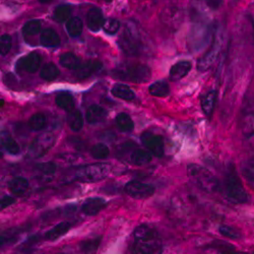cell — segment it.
Returning a JSON list of instances; mask_svg holds the SVG:
<instances>
[{
  "mask_svg": "<svg viewBox=\"0 0 254 254\" xmlns=\"http://www.w3.org/2000/svg\"><path fill=\"white\" fill-rule=\"evenodd\" d=\"M41 44L45 47H57L60 44V38L58 34L52 29H46L41 34Z\"/></svg>",
  "mask_w": 254,
  "mask_h": 254,
  "instance_id": "21",
  "label": "cell"
},
{
  "mask_svg": "<svg viewBox=\"0 0 254 254\" xmlns=\"http://www.w3.org/2000/svg\"><path fill=\"white\" fill-rule=\"evenodd\" d=\"M135 143L131 141H127L119 145L118 147V153L119 155H126L127 153H132L135 150Z\"/></svg>",
  "mask_w": 254,
  "mask_h": 254,
  "instance_id": "45",
  "label": "cell"
},
{
  "mask_svg": "<svg viewBox=\"0 0 254 254\" xmlns=\"http://www.w3.org/2000/svg\"><path fill=\"white\" fill-rule=\"evenodd\" d=\"M100 244H101V238L100 237L93 238V239H88V240H84L83 242L80 243V249L84 253H92V252H95L98 249Z\"/></svg>",
  "mask_w": 254,
  "mask_h": 254,
  "instance_id": "37",
  "label": "cell"
},
{
  "mask_svg": "<svg viewBox=\"0 0 254 254\" xmlns=\"http://www.w3.org/2000/svg\"><path fill=\"white\" fill-rule=\"evenodd\" d=\"M70 228H71L70 222H61L46 233L45 239L48 241H55L61 236L66 234V233L70 230Z\"/></svg>",
  "mask_w": 254,
  "mask_h": 254,
  "instance_id": "18",
  "label": "cell"
},
{
  "mask_svg": "<svg viewBox=\"0 0 254 254\" xmlns=\"http://www.w3.org/2000/svg\"><path fill=\"white\" fill-rule=\"evenodd\" d=\"M0 142L3 145L4 149L10 154V155H17L20 152V147L18 143L15 141L12 136L6 132L2 131L0 132Z\"/></svg>",
  "mask_w": 254,
  "mask_h": 254,
  "instance_id": "22",
  "label": "cell"
},
{
  "mask_svg": "<svg viewBox=\"0 0 254 254\" xmlns=\"http://www.w3.org/2000/svg\"><path fill=\"white\" fill-rule=\"evenodd\" d=\"M217 101V92L209 91L201 98V108L203 113L206 116H211L215 109V105Z\"/></svg>",
  "mask_w": 254,
  "mask_h": 254,
  "instance_id": "20",
  "label": "cell"
},
{
  "mask_svg": "<svg viewBox=\"0 0 254 254\" xmlns=\"http://www.w3.org/2000/svg\"><path fill=\"white\" fill-rule=\"evenodd\" d=\"M110 155L109 147L104 143H97L92 146L91 156L96 160H104Z\"/></svg>",
  "mask_w": 254,
  "mask_h": 254,
  "instance_id": "33",
  "label": "cell"
},
{
  "mask_svg": "<svg viewBox=\"0 0 254 254\" xmlns=\"http://www.w3.org/2000/svg\"><path fill=\"white\" fill-rule=\"evenodd\" d=\"M59 69L53 63H47L41 69V77L45 80H54L59 76Z\"/></svg>",
  "mask_w": 254,
  "mask_h": 254,
  "instance_id": "34",
  "label": "cell"
},
{
  "mask_svg": "<svg viewBox=\"0 0 254 254\" xmlns=\"http://www.w3.org/2000/svg\"><path fill=\"white\" fill-rule=\"evenodd\" d=\"M47 125V117L44 113H36L29 120L30 128L34 131L43 130Z\"/></svg>",
  "mask_w": 254,
  "mask_h": 254,
  "instance_id": "29",
  "label": "cell"
},
{
  "mask_svg": "<svg viewBox=\"0 0 254 254\" xmlns=\"http://www.w3.org/2000/svg\"><path fill=\"white\" fill-rule=\"evenodd\" d=\"M150 94L154 97H166L168 96L169 92H170V87L165 81H157L153 83L149 89Z\"/></svg>",
  "mask_w": 254,
  "mask_h": 254,
  "instance_id": "32",
  "label": "cell"
},
{
  "mask_svg": "<svg viewBox=\"0 0 254 254\" xmlns=\"http://www.w3.org/2000/svg\"><path fill=\"white\" fill-rule=\"evenodd\" d=\"M188 176L191 178V180L202 190L209 193L217 192L220 189V182L216 178V176L210 173L207 169L191 164L187 168Z\"/></svg>",
  "mask_w": 254,
  "mask_h": 254,
  "instance_id": "4",
  "label": "cell"
},
{
  "mask_svg": "<svg viewBox=\"0 0 254 254\" xmlns=\"http://www.w3.org/2000/svg\"><path fill=\"white\" fill-rule=\"evenodd\" d=\"M106 1H107V2H111V1H112V0H106Z\"/></svg>",
  "mask_w": 254,
  "mask_h": 254,
  "instance_id": "51",
  "label": "cell"
},
{
  "mask_svg": "<svg viewBox=\"0 0 254 254\" xmlns=\"http://www.w3.org/2000/svg\"><path fill=\"white\" fill-rule=\"evenodd\" d=\"M56 138L52 132H44L37 136L32 142L29 149V157L32 159H39L46 155L55 144Z\"/></svg>",
  "mask_w": 254,
  "mask_h": 254,
  "instance_id": "7",
  "label": "cell"
},
{
  "mask_svg": "<svg viewBox=\"0 0 254 254\" xmlns=\"http://www.w3.org/2000/svg\"><path fill=\"white\" fill-rule=\"evenodd\" d=\"M219 231L223 236L231 238V239H238L240 237L239 231L236 230L235 228L230 227V226H221Z\"/></svg>",
  "mask_w": 254,
  "mask_h": 254,
  "instance_id": "42",
  "label": "cell"
},
{
  "mask_svg": "<svg viewBox=\"0 0 254 254\" xmlns=\"http://www.w3.org/2000/svg\"><path fill=\"white\" fill-rule=\"evenodd\" d=\"M163 244L157 230L140 225L134 230L132 254H162Z\"/></svg>",
  "mask_w": 254,
  "mask_h": 254,
  "instance_id": "1",
  "label": "cell"
},
{
  "mask_svg": "<svg viewBox=\"0 0 254 254\" xmlns=\"http://www.w3.org/2000/svg\"><path fill=\"white\" fill-rule=\"evenodd\" d=\"M41 61V56L38 53L33 52L27 56L22 57L17 61V68L30 73H34L40 68Z\"/></svg>",
  "mask_w": 254,
  "mask_h": 254,
  "instance_id": "11",
  "label": "cell"
},
{
  "mask_svg": "<svg viewBox=\"0 0 254 254\" xmlns=\"http://www.w3.org/2000/svg\"><path fill=\"white\" fill-rule=\"evenodd\" d=\"M214 247L219 251L220 254H244L242 252L237 251L232 245H230L226 242L218 241L217 243L214 244Z\"/></svg>",
  "mask_w": 254,
  "mask_h": 254,
  "instance_id": "41",
  "label": "cell"
},
{
  "mask_svg": "<svg viewBox=\"0 0 254 254\" xmlns=\"http://www.w3.org/2000/svg\"><path fill=\"white\" fill-rule=\"evenodd\" d=\"M108 116V112L99 105H93L86 113V119L90 124H98L103 122Z\"/></svg>",
  "mask_w": 254,
  "mask_h": 254,
  "instance_id": "17",
  "label": "cell"
},
{
  "mask_svg": "<svg viewBox=\"0 0 254 254\" xmlns=\"http://www.w3.org/2000/svg\"><path fill=\"white\" fill-rule=\"evenodd\" d=\"M59 254H63V253H59Z\"/></svg>",
  "mask_w": 254,
  "mask_h": 254,
  "instance_id": "52",
  "label": "cell"
},
{
  "mask_svg": "<svg viewBox=\"0 0 254 254\" xmlns=\"http://www.w3.org/2000/svg\"><path fill=\"white\" fill-rule=\"evenodd\" d=\"M40 236L39 235H35V236H31L29 237L22 245H20L18 247V250L20 252H24V251H27V250H31V249H34V246L40 241Z\"/></svg>",
  "mask_w": 254,
  "mask_h": 254,
  "instance_id": "43",
  "label": "cell"
},
{
  "mask_svg": "<svg viewBox=\"0 0 254 254\" xmlns=\"http://www.w3.org/2000/svg\"><path fill=\"white\" fill-rule=\"evenodd\" d=\"M23 232L24 230L20 228H12L4 231L2 234H0V248L16 243Z\"/></svg>",
  "mask_w": 254,
  "mask_h": 254,
  "instance_id": "19",
  "label": "cell"
},
{
  "mask_svg": "<svg viewBox=\"0 0 254 254\" xmlns=\"http://www.w3.org/2000/svg\"><path fill=\"white\" fill-rule=\"evenodd\" d=\"M3 157V152L1 151V149H0V158Z\"/></svg>",
  "mask_w": 254,
  "mask_h": 254,
  "instance_id": "50",
  "label": "cell"
},
{
  "mask_svg": "<svg viewBox=\"0 0 254 254\" xmlns=\"http://www.w3.org/2000/svg\"><path fill=\"white\" fill-rule=\"evenodd\" d=\"M130 160L133 165L143 166L152 161V154L146 150L135 149L130 155Z\"/></svg>",
  "mask_w": 254,
  "mask_h": 254,
  "instance_id": "25",
  "label": "cell"
},
{
  "mask_svg": "<svg viewBox=\"0 0 254 254\" xmlns=\"http://www.w3.org/2000/svg\"><path fill=\"white\" fill-rule=\"evenodd\" d=\"M125 192L129 196L137 199L150 197L155 192V187L151 184H146L138 180H132L127 183L124 187Z\"/></svg>",
  "mask_w": 254,
  "mask_h": 254,
  "instance_id": "9",
  "label": "cell"
},
{
  "mask_svg": "<svg viewBox=\"0 0 254 254\" xmlns=\"http://www.w3.org/2000/svg\"><path fill=\"white\" fill-rule=\"evenodd\" d=\"M223 47V37L220 35H217L215 37V41L213 42V45L209 48V50L199 59L197 67L200 71H206L211 66L214 65V63L218 59L221 50Z\"/></svg>",
  "mask_w": 254,
  "mask_h": 254,
  "instance_id": "8",
  "label": "cell"
},
{
  "mask_svg": "<svg viewBox=\"0 0 254 254\" xmlns=\"http://www.w3.org/2000/svg\"><path fill=\"white\" fill-rule=\"evenodd\" d=\"M67 121H68L70 128L73 131L77 132V131L81 130L82 126H83V117H82V114L79 111L73 110V111L69 112Z\"/></svg>",
  "mask_w": 254,
  "mask_h": 254,
  "instance_id": "30",
  "label": "cell"
},
{
  "mask_svg": "<svg viewBox=\"0 0 254 254\" xmlns=\"http://www.w3.org/2000/svg\"><path fill=\"white\" fill-rule=\"evenodd\" d=\"M12 46L11 37L7 34L0 37V55L5 56L9 53Z\"/></svg>",
  "mask_w": 254,
  "mask_h": 254,
  "instance_id": "40",
  "label": "cell"
},
{
  "mask_svg": "<svg viewBox=\"0 0 254 254\" xmlns=\"http://www.w3.org/2000/svg\"><path fill=\"white\" fill-rule=\"evenodd\" d=\"M104 16L100 8H92L87 15V24L92 32H99L104 25Z\"/></svg>",
  "mask_w": 254,
  "mask_h": 254,
  "instance_id": "14",
  "label": "cell"
},
{
  "mask_svg": "<svg viewBox=\"0 0 254 254\" xmlns=\"http://www.w3.org/2000/svg\"><path fill=\"white\" fill-rule=\"evenodd\" d=\"M118 128L123 132H130L134 128V123L130 116L126 113H119L115 119Z\"/></svg>",
  "mask_w": 254,
  "mask_h": 254,
  "instance_id": "26",
  "label": "cell"
},
{
  "mask_svg": "<svg viewBox=\"0 0 254 254\" xmlns=\"http://www.w3.org/2000/svg\"><path fill=\"white\" fill-rule=\"evenodd\" d=\"M243 173L247 179L254 184V157L245 164L243 168Z\"/></svg>",
  "mask_w": 254,
  "mask_h": 254,
  "instance_id": "44",
  "label": "cell"
},
{
  "mask_svg": "<svg viewBox=\"0 0 254 254\" xmlns=\"http://www.w3.org/2000/svg\"><path fill=\"white\" fill-rule=\"evenodd\" d=\"M103 67L102 63L100 61H88L86 63L81 64L77 69H76V77L78 79H86L88 77H90L92 74H94L95 72L99 71L101 68Z\"/></svg>",
  "mask_w": 254,
  "mask_h": 254,
  "instance_id": "13",
  "label": "cell"
},
{
  "mask_svg": "<svg viewBox=\"0 0 254 254\" xmlns=\"http://www.w3.org/2000/svg\"><path fill=\"white\" fill-rule=\"evenodd\" d=\"M9 189L12 194L16 196H25L30 190V183L24 177H15L9 182Z\"/></svg>",
  "mask_w": 254,
  "mask_h": 254,
  "instance_id": "15",
  "label": "cell"
},
{
  "mask_svg": "<svg viewBox=\"0 0 254 254\" xmlns=\"http://www.w3.org/2000/svg\"><path fill=\"white\" fill-rule=\"evenodd\" d=\"M141 141L145 149L149 151L152 155L162 158L165 153V144L162 136L156 135L152 132H143L141 135Z\"/></svg>",
  "mask_w": 254,
  "mask_h": 254,
  "instance_id": "10",
  "label": "cell"
},
{
  "mask_svg": "<svg viewBox=\"0 0 254 254\" xmlns=\"http://www.w3.org/2000/svg\"><path fill=\"white\" fill-rule=\"evenodd\" d=\"M253 254H254V253H253Z\"/></svg>",
  "mask_w": 254,
  "mask_h": 254,
  "instance_id": "53",
  "label": "cell"
},
{
  "mask_svg": "<svg viewBox=\"0 0 254 254\" xmlns=\"http://www.w3.org/2000/svg\"><path fill=\"white\" fill-rule=\"evenodd\" d=\"M111 93L114 97L119 98L121 100H125V101H131L135 98V95L133 93V91L126 84H116L111 90Z\"/></svg>",
  "mask_w": 254,
  "mask_h": 254,
  "instance_id": "24",
  "label": "cell"
},
{
  "mask_svg": "<svg viewBox=\"0 0 254 254\" xmlns=\"http://www.w3.org/2000/svg\"><path fill=\"white\" fill-rule=\"evenodd\" d=\"M20 254H43V252L40 251V250H37V249H31V250H27V251H24Z\"/></svg>",
  "mask_w": 254,
  "mask_h": 254,
  "instance_id": "48",
  "label": "cell"
},
{
  "mask_svg": "<svg viewBox=\"0 0 254 254\" xmlns=\"http://www.w3.org/2000/svg\"><path fill=\"white\" fill-rule=\"evenodd\" d=\"M70 142L76 150H86V143H84L79 137H71Z\"/></svg>",
  "mask_w": 254,
  "mask_h": 254,
  "instance_id": "47",
  "label": "cell"
},
{
  "mask_svg": "<svg viewBox=\"0 0 254 254\" xmlns=\"http://www.w3.org/2000/svg\"><path fill=\"white\" fill-rule=\"evenodd\" d=\"M71 15V8L68 5H60L56 7L53 13V17L58 23H63L66 22L67 19H69Z\"/></svg>",
  "mask_w": 254,
  "mask_h": 254,
  "instance_id": "35",
  "label": "cell"
},
{
  "mask_svg": "<svg viewBox=\"0 0 254 254\" xmlns=\"http://www.w3.org/2000/svg\"><path fill=\"white\" fill-rule=\"evenodd\" d=\"M120 22L115 18H108L106 19L104 22V25H103V29L104 31L107 33V34H110V35H114L116 34L119 29H120Z\"/></svg>",
  "mask_w": 254,
  "mask_h": 254,
  "instance_id": "39",
  "label": "cell"
},
{
  "mask_svg": "<svg viewBox=\"0 0 254 254\" xmlns=\"http://www.w3.org/2000/svg\"><path fill=\"white\" fill-rule=\"evenodd\" d=\"M36 170L43 176H51L55 174L56 172V165L51 162H46V163H41L36 165Z\"/></svg>",
  "mask_w": 254,
  "mask_h": 254,
  "instance_id": "36",
  "label": "cell"
},
{
  "mask_svg": "<svg viewBox=\"0 0 254 254\" xmlns=\"http://www.w3.org/2000/svg\"><path fill=\"white\" fill-rule=\"evenodd\" d=\"M193 3L201 11H216L223 4V0H192Z\"/></svg>",
  "mask_w": 254,
  "mask_h": 254,
  "instance_id": "27",
  "label": "cell"
},
{
  "mask_svg": "<svg viewBox=\"0 0 254 254\" xmlns=\"http://www.w3.org/2000/svg\"><path fill=\"white\" fill-rule=\"evenodd\" d=\"M39 1L42 2V3H48V2L52 1V0H39Z\"/></svg>",
  "mask_w": 254,
  "mask_h": 254,
  "instance_id": "49",
  "label": "cell"
},
{
  "mask_svg": "<svg viewBox=\"0 0 254 254\" xmlns=\"http://www.w3.org/2000/svg\"><path fill=\"white\" fill-rule=\"evenodd\" d=\"M67 33L72 38H77L82 33V22L78 17L70 18L66 25Z\"/></svg>",
  "mask_w": 254,
  "mask_h": 254,
  "instance_id": "31",
  "label": "cell"
},
{
  "mask_svg": "<svg viewBox=\"0 0 254 254\" xmlns=\"http://www.w3.org/2000/svg\"><path fill=\"white\" fill-rule=\"evenodd\" d=\"M107 206V202L102 197H92L88 198L83 202L81 210L87 216H96Z\"/></svg>",
  "mask_w": 254,
  "mask_h": 254,
  "instance_id": "12",
  "label": "cell"
},
{
  "mask_svg": "<svg viewBox=\"0 0 254 254\" xmlns=\"http://www.w3.org/2000/svg\"><path fill=\"white\" fill-rule=\"evenodd\" d=\"M60 64L67 69H77L80 65L79 58L72 53H65L60 57Z\"/></svg>",
  "mask_w": 254,
  "mask_h": 254,
  "instance_id": "28",
  "label": "cell"
},
{
  "mask_svg": "<svg viewBox=\"0 0 254 254\" xmlns=\"http://www.w3.org/2000/svg\"><path fill=\"white\" fill-rule=\"evenodd\" d=\"M190 69H191V62L183 60L177 62L170 69V79L173 81H177L185 77Z\"/></svg>",
  "mask_w": 254,
  "mask_h": 254,
  "instance_id": "16",
  "label": "cell"
},
{
  "mask_svg": "<svg viewBox=\"0 0 254 254\" xmlns=\"http://www.w3.org/2000/svg\"><path fill=\"white\" fill-rule=\"evenodd\" d=\"M56 104L59 108L63 109L66 112H71L74 110L75 103L73 97L66 92H62L56 97Z\"/></svg>",
  "mask_w": 254,
  "mask_h": 254,
  "instance_id": "23",
  "label": "cell"
},
{
  "mask_svg": "<svg viewBox=\"0 0 254 254\" xmlns=\"http://www.w3.org/2000/svg\"><path fill=\"white\" fill-rule=\"evenodd\" d=\"M15 202V199L12 196L5 195L3 197H0V210H2Z\"/></svg>",
  "mask_w": 254,
  "mask_h": 254,
  "instance_id": "46",
  "label": "cell"
},
{
  "mask_svg": "<svg viewBox=\"0 0 254 254\" xmlns=\"http://www.w3.org/2000/svg\"><path fill=\"white\" fill-rule=\"evenodd\" d=\"M224 189L227 198L234 203H244L248 200V194L236 172L234 165H229L225 180Z\"/></svg>",
  "mask_w": 254,
  "mask_h": 254,
  "instance_id": "3",
  "label": "cell"
},
{
  "mask_svg": "<svg viewBox=\"0 0 254 254\" xmlns=\"http://www.w3.org/2000/svg\"><path fill=\"white\" fill-rule=\"evenodd\" d=\"M112 171V166L107 163H98L77 168L74 171V180L83 182H98L108 177Z\"/></svg>",
  "mask_w": 254,
  "mask_h": 254,
  "instance_id": "5",
  "label": "cell"
},
{
  "mask_svg": "<svg viewBox=\"0 0 254 254\" xmlns=\"http://www.w3.org/2000/svg\"><path fill=\"white\" fill-rule=\"evenodd\" d=\"M42 30V23L39 19H32L24 26V33L28 36H35Z\"/></svg>",
  "mask_w": 254,
  "mask_h": 254,
  "instance_id": "38",
  "label": "cell"
},
{
  "mask_svg": "<svg viewBox=\"0 0 254 254\" xmlns=\"http://www.w3.org/2000/svg\"><path fill=\"white\" fill-rule=\"evenodd\" d=\"M114 76L132 82H145L151 78V69L142 64H124L120 65L113 71Z\"/></svg>",
  "mask_w": 254,
  "mask_h": 254,
  "instance_id": "6",
  "label": "cell"
},
{
  "mask_svg": "<svg viewBox=\"0 0 254 254\" xmlns=\"http://www.w3.org/2000/svg\"><path fill=\"white\" fill-rule=\"evenodd\" d=\"M120 48L130 56L140 55L144 49V41L137 25L133 22H128L119 38Z\"/></svg>",
  "mask_w": 254,
  "mask_h": 254,
  "instance_id": "2",
  "label": "cell"
}]
</instances>
